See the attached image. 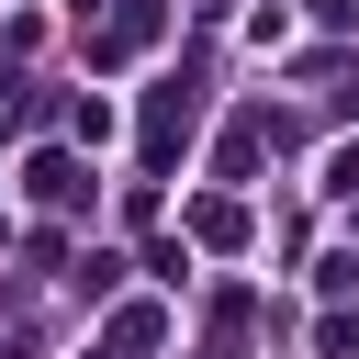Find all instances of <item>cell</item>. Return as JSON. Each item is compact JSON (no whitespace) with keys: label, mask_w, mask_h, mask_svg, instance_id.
Segmentation results:
<instances>
[{"label":"cell","mask_w":359,"mask_h":359,"mask_svg":"<svg viewBox=\"0 0 359 359\" xmlns=\"http://www.w3.org/2000/svg\"><path fill=\"white\" fill-rule=\"evenodd\" d=\"M314 11H325V22H348V11H359V0H314Z\"/></svg>","instance_id":"cell-7"},{"label":"cell","mask_w":359,"mask_h":359,"mask_svg":"<svg viewBox=\"0 0 359 359\" xmlns=\"http://www.w3.org/2000/svg\"><path fill=\"white\" fill-rule=\"evenodd\" d=\"M22 191H34L45 213H79V202H90V168H79L67 146H45V157H22Z\"/></svg>","instance_id":"cell-1"},{"label":"cell","mask_w":359,"mask_h":359,"mask_svg":"<svg viewBox=\"0 0 359 359\" xmlns=\"http://www.w3.org/2000/svg\"><path fill=\"white\" fill-rule=\"evenodd\" d=\"M191 123H202V101H191V79H168V90L146 101V157H168V146H180Z\"/></svg>","instance_id":"cell-2"},{"label":"cell","mask_w":359,"mask_h":359,"mask_svg":"<svg viewBox=\"0 0 359 359\" xmlns=\"http://www.w3.org/2000/svg\"><path fill=\"white\" fill-rule=\"evenodd\" d=\"M325 191H359V146H337V157H325Z\"/></svg>","instance_id":"cell-5"},{"label":"cell","mask_w":359,"mask_h":359,"mask_svg":"<svg viewBox=\"0 0 359 359\" xmlns=\"http://www.w3.org/2000/svg\"><path fill=\"white\" fill-rule=\"evenodd\" d=\"M191 236H202V247H247V213H236V202H191Z\"/></svg>","instance_id":"cell-3"},{"label":"cell","mask_w":359,"mask_h":359,"mask_svg":"<svg viewBox=\"0 0 359 359\" xmlns=\"http://www.w3.org/2000/svg\"><path fill=\"white\" fill-rule=\"evenodd\" d=\"M135 348H157V303H135V314H112V359H135Z\"/></svg>","instance_id":"cell-4"},{"label":"cell","mask_w":359,"mask_h":359,"mask_svg":"<svg viewBox=\"0 0 359 359\" xmlns=\"http://www.w3.org/2000/svg\"><path fill=\"white\" fill-rule=\"evenodd\" d=\"M11 123H22V79H0V135H11Z\"/></svg>","instance_id":"cell-6"}]
</instances>
